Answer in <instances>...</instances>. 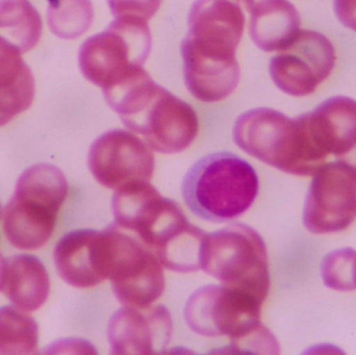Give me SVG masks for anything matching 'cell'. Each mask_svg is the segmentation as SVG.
<instances>
[{
  "mask_svg": "<svg viewBox=\"0 0 356 355\" xmlns=\"http://www.w3.org/2000/svg\"><path fill=\"white\" fill-rule=\"evenodd\" d=\"M261 304L245 292L225 286H205L186 300L184 320L197 335L229 338V349L236 352L249 337L263 329Z\"/></svg>",
  "mask_w": 356,
  "mask_h": 355,
  "instance_id": "8992f818",
  "label": "cell"
},
{
  "mask_svg": "<svg viewBox=\"0 0 356 355\" xmlns=\"http://www.w3.org/2000/svg\"><path fill=\"white\" fill-rule=\"evenodd\" d=\"M232 135L243 151L289 174L314 175L327 158L314 142L307 114L291 119L273 108H254L238 117Z\"/></svg>",
  "mask_w": 356,
  "mask_h": 355,
  "instance_id": "7a4b0ae2",
  "label": "cell"
},
{
  "mask_svg": "<svg viewBox=\"0 0 356 355\" xmlns=\"http://www.w3.org/2000/svg\"><path fill=\"white\" fill-rule=\"evenodd\" d=\"M336 60L334 45L325 35L300 29L292 43L271 58L270 75L280 91L303 97L330 76Z\"/></svg>",
  "mask_w": 356,
  "mask_h": 355,
  "instance_id": "30bf717a",
  "label": "cell"
},
{
  "mask_svg": "<svg viewBox=\"0 0 356 355\" xmlns=\"http://www.w3.org/2000/svg\"><path fill=\"white\" fill-rule=\"evenodd\" d=\"M38 342L39 327L31 316L16 306L0 308V355L37 354Z\"/></svg>",
  "mask_w": 356,
  "mask_h": 355,
  "instance_id": "44dd1931",
  "label": "cell"
},
{
  "mask_svg": "<svg viewBox=\"0 0 356 355\" xmlns=\"http://www.w3.org/2000/svg\"><path fill=\"white\" fill-rule=\"evenodd\" d=\"M242 6L240 0H195L181 43L182 58L238 62L236 48L245 28Z\"/></svg>",
  "mask_w": 356,
  "mask_h": 355,
  "instance_id": "9c48e42d",
  "label": "cell"
},
{
  "mask_svg": "<svg viewBox=\"0 0 356 355\" xmlns=\"http://www.w3.org/2000/svg\"><path fill=\"white\" fill-rule=\"evenodd\" d=\"M54 264L63 281L79 289L108 279L106 229H77L65 235L54 249Z\"/></svg>",
  "mask_w": 356,
  "mask_h": 355,
  "instance_id": "5bb4252c",
  "label": "cell"
},
{
  "mask_svg": "<svg viewBox=\"0 0 356 355\" xmlns=\"http://www.w3.org/2000/svg\"><path fill=\"white\" fill-rule=\"evenodd\" d=\"M102 92L123 124L143 135L152 149L178 154L196 139L199 122L194 108L154 83L143 67H136Z\"/></svg>",
  "mask_w": 356,
  "mask_h": 355,
  "instance_id": "6da1fadb",
  "label": "cell"
},
{
  "mask_svg": "<svg viewBox=\"0 0 356 355\" xmlns=\"http://www.w3.org/2000/svg\"><path fill=\"white\" fill-rule=\"evenodd\" d=\"M259 176L244 158L232 152L207 154L184 175L182 197L188 210L209 222L242 216L259 194Z\"/></svg>",
  "mask_w": 356,
  "mask_h": 355,
  "instance_id": "3957f363",
  "label": "cell"
},
{
  "mask_svg": "<svg viewBox=\"0 0 356 355\" xmlns=\"http://www.w3.org/2000/svg\"><path fill=\"white\" fill-rule=\"evenodd\" d=\"M47 21L56 37L73 40L87 33L94 20L91 0H48Z\"/></svg>",
  "mask_w": 356,
  "mask_h": 355,
  "instance_id": "7402d4cb",
  "label": "cell"
},
{
  "mask_svg": "<svg viewBox=\"0 0 356 355\" xmlns=\"http://www.w3.org/2000/svg\"><path fill=\"white\" fill-rule=\"evenodd\" d=\"M334 6L339 21L356 31V0H334Z\"/></svg>",
  "mask_w": 356,
  "mask_h": 355,
  "instance_id": "d4e9b609",
  "label": "cell"
},
{
  "mask_svg": "<svg viewBox=\"0 0 356 355\" xmlns=\"http://www.w3.org/2000/svg\"><path fill=\"white\" fill-rule=\"evenodd\" d=\"M14 45L10 43V42L4 40L3 38L0 37V54L6 53V52L10 51V50L15 49ZM18 49V48H17Z\"/></svg>",
  "mask_w": 356,
  "mask_h": 355,
  "instance_id": "484cf974",
  "label": "cell"
},
{
  "mask_svg": "<svg viewBox=\"0 0 356 355\" xmlns=\"http://www.w3.org/2000/svg\"><path fill=\"white\" fill-rule=\"evenodd\" d=\"M249 13L251 40L264 51L286 49L300 31V15L289 0H257Z\"/></svg>",
  "mask_w": 356,
  "mask_h": 355,
  "instance_id": "e0dca14e",
  "label": "cell"
},
{
  "mask_svg": "<svg viewBox=\"0 0 356 355\" xmlns=\"http://www.w3.org/2000/svg\"><path fill=\"white\" fill-rule=\"evenodd\" d=\"M152 50L147 21L116 18L106 31L86 40L79 49L83 76L98 87H110L131 69L143 66Z\"/></svg>",
  "mask_w": 356,
  "mask_h": 355,
  "instance_id": "52a82bcc",
  "label": "cell"
},
{
  "mask_svg": "<svg viewBox=\"0 0 356 355\" xmlns=\"http://www.w3.org/2000/svg\"><path fill=\"white\" fill-rule=\"evenodd\" d=\"M58 213V210L41 200L14 194L4 208L6 239L21 250L43 247L54 233Z\"/></svg>",
  "mask_w": 356,
  "mask_h": 355,
  "instance_id": "2e32d148",
  "label": "cell"
},
{
  "mask_svg": "<svg viewBox=\"0 0 356 355\" xmlns=\"http://www.w3.org/2000/svg\"><path fill=\"white\" fill-rule=\"evenodd\" d=\"M356 219V173L343 163L324 164L314 174L303 223L315 235L344 231Z\"/></svg>",
  "mask_w": 356,
  "mask_h": 355,
  "instance_id": "8fae6325",
  "label": "cell"
},
{
  "mask_svg": "<svg viewBox=\"0 0 356 355\" xmlns=\"http://www.w3.org/2000/svg\"><path fill=\"white\" fill-rule=\"evenodd\" d=\"M6 261L2 258L0 254V290H2V285H3L4 273H6Z\"/></svg>",
  "mask_w": 356,
  "mask_h": 355,
  "instance_id": "4316f807",
  "label": "cell"
},
{
  "mask_svg": "<svg viewBox=\"0 0 356 355\" xmlns=\"http://www.w3.org/2000/svg\"><path fill=\"white\" fill-rule=\"evenodd\" d=\"M200 269L225 287L250 294L264 302L270 289L267 247L248 225L232 223L205 236Z\"/></svg>",
  "mask_w": 356,
  "mask_h": 355,
  "instance_id": "277c9868",
  "label": "cell"
},
{
  "mask_svg": "<svg viewBox=\"0 0 356 355\" xmlns=\"http://www.w3.org/2000/svg\"><path fill=\"white\" fill-rule=\"evenodd\" d=\"M309 131L322 154L336 156L356 173V100L334 96L307 113Z\"/></svg>",
  "mask_w": 356,
  "mask_h": 355,
  "instance_id": "9a60e30c",
  "label": "cell"
},
{
  "mask_svg": "<svg viewBox=\"0 0 356 355\" xmlns=\"http://www.w3.org/2000/svg\"><path fill=\"white\" fill-rule=\"evenodd\" d=\"M41 35V17L29 0H0V37L22 53L33 49Z\"/></svg>",
  "mask_w": 356,
  "mask_h": 355,
  "instance_id": "ffe728a7",
  "label": "cell"
},
{
  "mask_svg": "<svg viewBox=\"0 0 356 355\" xmlns=\"http://www.w3.org/2000/svg\"><path fill=\"white\" fill-rule=\"evenodd\" d=\"M2 291L16 308L24 312L39 310L50 291L49 276L41 261L29 254L6 261Z\"/></svg>",
  "mask_w": 356,
  "mask_h": 355,
  "instance_id": "ac0fdd59",
  "label": "cell"
},
{
  "mask_svg": "<svg viewBox=\"0 0 356 355\" xmlns=\"http://www.w3.org/2000/svg\"><path fill=\"white\" fill-rule=\"evenodd\" d=\"M172 319L164 306H127L117 311L108 327L113 354L152 355L166 350Z\"/></svg>",
  "mask_w": 356,
  "mask_h": 355,
  "instance_id": "4fadbf2b",
  "label": "cell"
},
{
  "mask_svg": "<svg viewBox=\"0 0 356 355\" xmlns=\"http://www.w3.org/2000/svg\"><path fill=\"white\" fill-rule=\"evenodd\" d=\"M0 215H1V208H0Z\"/></svg>",
  "mask_w": 356,
  "mask_h": 355,
  "instance_id": "f1b7e54d",
  "label": "cell"
},
{
  "mask_svg": "<svg viewBox=\"0 0 356 355\" xmlns=\"http://www.w3.org/2000/svg\"><path fill=\"white\" fill-rule=\"evenodd\" d=\"M108 233V279L117 299L127 306H150L165 291L163 266L138 238L110 225Z\"/></svg>",
  "mask_w": 356,
  "mask_h": 355,
  "instance_id": "ba28073f",
  "label": "cell"
},
{
  "mask_svg": "<svg viewBox=\"0 0 356 355\" xmlns=\"http://www.w3.org/2000/svg\"><path fill=\"white\" fill-rule=\"evenodd\" d=\"M33 96L35 79L21 58L20 50L0 54V126L26 110Z\"/></svg>",
  "mask_w": 356,
  "mask_h": 355,
  "instance_id": "d6986e66",
  "label": "cell"
},
{
  "mask_svg": "<svg viewBox=\"0 0 356 355\" xmlns=\"http://www.w3.org/2000/svg\"><path fill=\"white\" fill-rule=\"evenodd\" d=\"M88 166L96 181L111 190L150 183L154 156L149 146L131 131L112 129L94 141Z\"/></svg>",
  "mask_w": 356,
  "mask_h": 355,
  "instance_id": "7c38bea8",
  "label": "cell"
},
{
  "mask_svg": "<svg viewBox=\"0 0 356 355\" xmlns=\"http://www.w3.org/2000/svg\"><path fill=\"white\" fill-rule=\"evenodd\" d=\"M242 2L243 6L247 8V10H250L251 6L257 1V0H240Z\"/></svg>",
  "mask_w": 356,
  "mask_h": 355,
  "instance_id": "83f0119b",
  "label": "cell"
},
{
  "mask_svg": "<svg viewBox=\"0 0 356 355\" xmlns=\"http://www.w3.org/2000/svg\"><path fill=\"white\" fill-rule=\"evenodd\" d=\"M116 18H136L148 21L160 8L162 0H108Z\"/></svg>",
  "mask_w": 356,
  "mask_h": 355,
  "instance_id": "cb8c5ba5",
  "label": "cell"
},
{
  "mask_svg": "<svg viewBox=\"0 0 356 355\" xmlns=\"http://www.w3.org/2000/svg\"><path fill=\"white\" fill-rule=\"evenodd\" d=\"M115 222L131 231L160 260L194 225L179 204L163 197L150 183H134L117 190L112 198Z\"/></svg>",
  "mask_w": 356,
  "mask_h": 355,
  "instance_id": "5b68a950",
  "label": "cell"
},
{
  "mask_svg": "<svg viewBox=\"0 0 356 355\" xmlns=\"http://www.w3.org/2000/svg\"><path fill=\"white\" fill-rule=\"evenodd\" d=\"M321 275L324 285L334 291L356 290V251L346 248L328 254L322 262Z\"/></svg>",
  "mask_w": 356,
  "mask_h": 355,
  "instance_id": "603a6c76",
  "label": "cell"
}]
</instances>
